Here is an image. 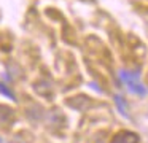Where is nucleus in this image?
Masks as SVG:
<instances>
[{
	"label": "nucleus",
	"mask_w": 148,
	"mask_h": 143,
	"mask_svg": "<svg viewBox=\"0 0 148 143\" xmlns=\"http://www.w3.org/2000/svg\"><path fill=\"white\" fill-rule=\"evenodd\" d=\"M119 79H121V81L129 88V91L134 92V94H138V95H145V94H147V88H143V86L138 83V76L135 75L134 72L121 70V72H119Z\"/></svg>",
	"instance_id": "nucleus-1"
},
{
	"label": "nucleus",
	"mask_w": 148,
	"mask_h": 143,
	"mask_svg": "<svg viewBox=\"0 0 148 143\" xmlns=\"http://www.w3.org/2000/svg\"><path fill=\"white\" fill-rule=\"evenodd\" d=\"M110 143H138V135L129 130H123L116 133Z\"/></svg>",
	"instance_id": "nucleus-2"
},
{
	"label": "nucleus",
	"mask_w": 148,
	"mask_h": 143,
	"mask_svg": "<svg viewBox=\"0 0 148 143\" xmlns=\"http://www.w3.org/2000/svg\"><path fill=\"white\" fill-rule=\"evenodd\" d=\"M115 103H116V107H118L119 113H121L123 116H126V118H127V116H129V113H127V107H126L124 99H123L121 95H115Z\"/></svg>",
	"instance_id": "nucleus-3"
},
{
	"label": "nucleus",
	"mask_w": 148,
	"mask_h": 143,
	"mask_svg": "<svg viewBox=\"0 0 148 143\" xmlns=\"http://www.w3.org/2000/svg\"><path fill=\"white\" fill-rule=\"evenodd\" d=\"M0 92H2L3 95H7V97H10L11 100H14V94H13V92H11L5 84H2V83H0Z\"/></svg>",
	"instance_id": "nucleus-4"
}]
</instances>
